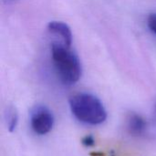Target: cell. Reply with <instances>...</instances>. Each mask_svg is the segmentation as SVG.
Returning a JSON list of instances; mask_svg holds the SVG:
<instances>
[{
  "mask_svg": "<svg viewBox=\"0 0 156 156\" xmlns=\"http://www.w3.org/2000/svg\"><path fill=\"white\" fill-rule=\"evenodd\" d=\"M69 102L72 114L83 123L99 125L107 119V112L103 103L93 94L77 93L69 98Z\"/></svg>",
  "mask_w": 156,
  "mask_h": 156,
  "instance_id": "7a4b0ae2",
  "label": "cell"
},
{
  "mask_svg": "<svg viewBox=\"0 0 156 156\" xmlns=\"http://www.w3.org/2000/svg\"><path fill=\"white\" fill-rule=\"evenodd\" d=\"M48 31L49 35L54 37L52 42L71 48L72 32L67 24L61 21H51L48 25Z\"/></svg>",
  "mask_w": 156,
  "mask_h": 156,
  "instance_id": "277c9868",
  "label": "cell"
},
{
  "mask_svg": "<svg viewBox=\"0 0 156 156\" xmlns=\"http://www.w3.org/2000/svg\"><path fill=\"white\" fill-rule=\"evenodd\" d=\"M82 144L85 146H92V145H94L95 141H94V138L91 135H87L82 139Z\"/></svg>",
  "mask_w": 156,
  "mask_h": 156,
  "instance_id": "ba28073f",
  "label": "cell"
},
{
  "mask_svg": "<svg viewBox=\"0 0 156 156\" xmlns=\"http://www.w3.org/2000/svg\"><path fill=\"white\" fill-rule=\"evenodd\" d=\"M147 128L145 120L139 114L132 112L127 118V129L133 135L140 136L143 135Z\"/></svg>",
  "mask_w": 156,
  "mask_h": 156,
  "instance_id": "5b68a950",
  "label": "cell"
},
{
  "mask_svg": "<svg viewBox=\"0 0 156 156\" xmlns=\"http://www.w3.org/2000/svg\"><path fill=\"white\" fill-rule=\"evenodd\" d=\"M8 3H12V2H15V1H16V0H6Z\"/></svg>",
  "mask_w": 156,
  "mask_h": 156,
  "instance_id": "30bf717a",
  "label": "cell"
},
{
  "mask_svg": "<svg viewBox=\"0 0 156 156\" xmlns=\"http://www.w3.org/2000/svg\"><path fill=\"white\" fill-rule=\"evenodd\" d=\"M90 156H104L102 154H101V153H93V154H91Z\"/></svg>",
  "mask_w": 156,
  "mask_h": 156,
  "instance_id": "9c48e42d",
  "label": "cell"
},
{
  "mask_svg": "<svg viewBox=\"0 0 156 156\" xmlns=\"http://www.w3.org/2000/svg\"><path fill=\"white\" fill-rule=\"evenodd\" d=\"M147 25L152 32L156 34V13H153L148 16Z\"/></svg>",
  "mask_w": 156,
  "mask_h": 156,
  "instance_id": "52a82bcc",
  "label": "cell"
},
{
  "mask_svg": "<svg viewBox=\"0 0 156 156\" xmlns=\"http://www.w3.org/2000/svg\"><path fill=\"white\" fill-rule=\"evenodd\" d=\"M5 118L6 122V126L9 132H14L18 124V113L13 106H9L6 108L5 113Z\"/></svg>",
  "mask_w": 156,
  "mask_h": 156,
  "instance_id": "8992f818",
  "label": "cell"
},
{
  "mask_svg": "<svg viewBox=\"0 0 156 156\" xmlns=\"http://www.w3.org/2000/svg\"><path fill=\"white\" fill-rule=\"evenodd\" d=\"M30 125L32 130L39 135L48 133L54 125V115L45 105H36L30 111Z\"/></svg>",
  "mask_w": 156,
  "mask_h": 156,
  "instance_id": "3957f363",
  "label": "cell"
},
{
  "mask_svg": "<svg viewBox=\"0 0 156 156\" xmlns=\"http://www.w3.org/2000/svg\"><path fill=\"white\" fill-rule=\"evenodd\" d=\"M51 56L60 81L67 86L77 83L82 74V67L77 54L61 44L51 42Z\"/></svg>",
  "mask_w": 156,
  "mask_h": 156,
  "instance_id": "6da1fadb",
  "label": "cell"
},
{
  "mask_svg": "<svg viewBox=\"0 0 156 156\" xmlns=\"http://www.w3.org/2000/svg\"><path fill=\"white\" fill-rule=\"evenodd\" d=\"M154 113H155V118H156V103H155V109H154Z\"/></svg>",
  "mask_w": 156,
  "mask_h": 156,
  "instance_id": "8fae6325",
  "label": "cell"
}]
</instances>
